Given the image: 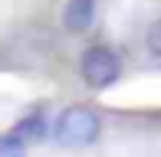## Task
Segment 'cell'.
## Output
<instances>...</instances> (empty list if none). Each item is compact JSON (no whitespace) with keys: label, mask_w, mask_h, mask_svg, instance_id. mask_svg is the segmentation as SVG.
Segmentation results:
<instances>
[{"label":"cell","mask_w":161,"mask_h":157,"mask_svg":"<svg viewBox=\"0 0 161 157\" xmlns=\"http://www.w3.org/2000/svg\"><path fill=\"white\" fill-rule=\"evenodd\" d=\"M99 131H102V121L86 105H69L53 124V138L63 147H89L99 141Z\"/></svg>","instance_id":"1"},{"label":"cell","mask_w":161,"mask_h":157,"mask_svg":"<svg viewBox=\"0 0 161 157\" xmlns=\"http://www.w3.org/2000/svg\"><path fill=\"white\" fill-rule=\"evenodd\" d=\"M79 72H82V82L89 85V89H108V85L122 75V62H119V56L108 46H89L82 53Z\"/></svg>","instance_id":"2"},{"label":"cell","mask_w":161,"mask_h":157,"mask_svg":"<svg viewBox=\"0 0 161 157\" xmlns=\"http://www.w3.org/2000/svg\"><path fill=\"white\" fill-rule=\"evenodd\" d=\"M96 20V0H69L63 10V23L69 33H86Z\"/></svg>","instance_id":"3"},{"label":"cell","mask_w":161,"mask_h":157,"mask_svg":"<svg viewBox=\"0 0 161 157\" xmlns=\"http://www.w3.org/2000/svg\"><path fill=\"white\" fill-rule=\"evenodd\" d=\"M10 134H17L23 144H30V141H43V138H46V121H43V115H30V118L20 121Z\"/></svg>","instance_id":"4"},{"label":"cell","mask_w":161,"mask_h":157,"mask_svg":"<svg viewBox=\"0 0 161 157\" xmlns=\"http://www.w3.org/2000/svg\"><path fill=\"white\" fill-rule=\"evenodd\" d=\"M0 157H26V144L17 134H7V138H0Z\"/></svg>","instance_id":"5"},{"label":"cell","mask_w":161,"mask_h":157,"mask_svg":"<svg viewBox=\"0 0 161 157\" xmlns=\"http://www.w3.org/2000/svg\"><path fill=\"white\" fill-rule=\"evenodd\" d=\"M148 49L155 56H161V20L158 23H151V30H148Z\"/></svg>","instance_id":"6"}]
</instances>
